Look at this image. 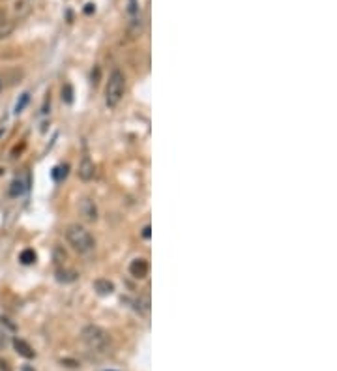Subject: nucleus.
I'll use <instances>...</instances> for the list:
<instances>
[{"mask_svg":"<svg viewBox=\"0 0 337 371\" xmlns=\"http://www.w3.org/2000/svg\"><path fill=\"white\" fill-rule=\"evenodd\" d=\"M148 270H150V266H148V261L146 259H133L131 261V264H129V274L133 276V278H137V279H142V278H146L148 276Z\"/></svg>","mask_w":337,"mask_h":371,"instance_id":"8","label":"nucleus"},{"mask_svg":"<svg viewBox=\"0 0 337 371\" xmlns=\"http://www.w3.org/2000/svg\"><path fill=\"white\" fill-rule=\"evenodd\" d=\"M142 238H150V225H146L142 229Z\"/></svg>","mask_w":337,"mask_h":371,"instance_id":"23","label":"nucleus"},{"mask_svg":"<svg viewBox=\"0 0 337 371\" xmlns=\"http://www.w3.org/2000/svg\"><path fill=\"white\" fill-rule=\"evenodd\" d=\"M83 343L94 353H105L111 349V336L107 330H103L98 325H88L81 332Z\"/></svg>","mask_w":337,"mask_h":371,"instance_id":"2","label":"nucleus"},{"mask_svg":"<svg viewBox=\"0 0 337 371\" xmlns=\"http://www.w3.org/2000/svg\"><path fill=\"white\" fill-rule=\"evenodd\" d=\"M14 349L17 351V355H19V356L28 358V360L36 356V351H34V349H32V347H30V345L25 341V340H19V338H15V340H14Z\"/></svg>","mask_w":337,"mask_h":371,"instance_id":"10","label":"nucleus"},{"mask_svg":"<svg viewBox=\"0 0 337 371\" xmlns=\"http://www.w3.org/2000/svg\"><path fill=\"white\" fill-rule=\"evenodd\" d=\"M94 12H96V6H94V4H86V8H84V14L90 15V14H94Z\"/></svg>","mask_w":337,"mask_h":371,"instance_id":"21","label":"nucleus"},{"mask_svg":"<svg viewBox=\"0 0 337 371\" xmlns=\"http://www.w3.org/2000/svg\"><path fill=\"white\" fill-rule=\"evenodd\" d=\"M127 17H129L127 30H129L131 38H137L140 32H142V15H140V8H139V2H137V0H129Z\"/></svg>","mask_w":337,"mask_h":371,"instance_id":"4","label":"nucleus"},{"mask_svg":"<svg viewBox=\"0 0 337 371\" xmlns=\"http://www.w3.org/2000/svg\"><path fill=\"white\" fill-rule=\"evenodd\" d=\"M23 75L25 73L21 68H6L4 72H0V83L2 86H15L17 83H21Z\"/></svg>","mask_w":337,"mask_h":371,"instance_id":"6","label":"nucleus"},{"mask_svg":"<svg viewBox=\"0 0 337 371\" xmlns=\"http://www.w3.org/2000/svg\"><path fill=\"white\" fill-rule=\"evenodd\" d=\"M94 174H96V165H94V161H92L88 156H83L81 163H79V178H81L83 182H90V180L94 178Z\"/></svg>","mask_w":337,"mask_h":371,"instance_id":"7","label":"nucleus"},{"mask_svg":"<svg viewBox=\"0 0 337 371\" xmlns=\"http://www.w3.org/2000/svg\"><path fill=\"white\" fill-rule=\"evenodd\" d=\"M55 257H56V263H62V261H66V253H64L60 247H56V249H55Z\"/></svg>","mask_w":337,"mask_h":371,"instance_id":"20","label":"nucleus"},{"mask_svg":"<svg viewBox=\"0 0 337 371\" xmlns=\"http://www.w3.org/2000/svg\"><path fill=\"white\" fill-rule=\"evenodd\" d=\"M2 19H6V12H4V10H0V21H2Z\"/></svg>","mask_w":337,"mask_h":371,"instance_id":"24","label":"nucleus"},{"mask_svg":"<svg viewBox=\"0 0 337 371\" xmlns=\"http://www.w3.org/2000/svg\"><path fill=\"white\" fill-rule=\"evenodd\" d=\"M66 174H68V165H58L53 169V178H55L56 182H60L62 178H66Z\"/></svg>","mask_w":337,"mask_h":371,"instance_id":"18","label":"nucleus"},{"mask_svg":"<svg viewBox=\"0 0 337 371\" xmlns=\"http://www.w3.org/2000/svg\"><path fill=\"white\" fill-rule=\"evenodd\" d=\"M0 371H12L10 364H8L6 360H0Z\"/></svg>","mask_w":337,"mask_h":371,"instance_id":"22","label":"nucleus"},{"mask_svg":"<svg viewBox=\"0 0 337 371\" xmlns=\"http://www.w3.org/2000/svg\"><path fill=\"white\" fill-rule=\"evenodd\" d=\"M19 261L23 263V264H32V263H36V251L34 249H23L21 251V255H19Z\"/></svg>","mask_w":337,"mask_h":371,"instance_id":"15","label":"nucleus"},{"mask_svg":"<svg viewBox=\"0 0 337 371\" xmlns=\"http://www.w3.org/2000/svg\"><path fill=\"white\" fill-rule=\"evenodd\" d=\"M25 189H27L25 180H23V178H15L14 182L10 184L8 195H10V197H19V195H23V193H25Z\"/></svg>","mask_w":337,"mask_h":371,"instance_id":"13","label":"nucleus"},{"mask_svg":"<svg viewBox=\"0 0 337 371\" xmlns=\"http://www.w3.org/2000/svg\"><path fill=\"white\" fill-rule=\"evenodd\" d=\"M75 272L73 270H62V268H58L56 270V279L58 281H62V283H71V281H75Z\"/></svg>","mask_w":337,"mask_h":371,"instance_id":"14","label":"nucleus"},{"mask_svg":"<svg viewBox=\"0 0 337 371\" xmlns=\"http://www.w3.org/2000/svg\"><path fill=\"white\" fill-rule=\"evenodd\" d=\"M94 291L98 293L99 296H109V294L114 293V283L109 281V279H105V278H98L94 281Z\"/></svg>","mask_w":337,"mask_h":371,"instance_id":"11","label":"nucleus"},{"mask_svg":"<svg viewBox=\"0 0 337 371\" xmlns=\"http://www.w3.org/2000/svg\"><path fill=\"white\" fill-rule=\"evenodd\" d=\"M79 214L83 216L84 221L94 223L98 219V206H96V202L90 197H83V199L79 201Z\"/></svg>","mask_w":337,"mask_h":371,"instance_id":"5","label":"nucleus"},{"mask_svg":"<svg viewBox=\"0 0 337 371\" xmlns=\"http://www.w3.org/2000/svg\"><path fill=\"white\" fill-rule=\"evenodd\" d=\"M62 101L68 103V105L73 103V86H71L70 83H66L64 88H62Z\"/></svg>","mask_w":337,"mask_h":371,"instance_id":"16","label":"nucleus"},{"mask_svg":"<svg viewBox=\"0 0 337 371\" xmlns=\"http://www.w3.org/2000/svg\"><path fill=\"white\" fill-rule=\"evenodd\" d=\"M2 90H4V86H2V83H0V92H2Z\"/></svg>","mask_w":337,"mask_h":371,"instance_id":"25","label":"nucleus"},{"mask_svg":"<svg viewBox=\"0 0 337 371\" xmlns=\"http://www.w3.org/2000/svg\"><path fill=\"white\" fill-rule=\"evenodd\" d=\"M124 92H126V77L120 70H114L109 77V83L105 88V101H107V107L114 109L122 98H124Z\"/></svg>","mask_w":337,"mask_h":371,"instance_id":"3","label":"nucleus"},{"mask_svg":"<svg viewBox=\"0 0 337 371\" xmlns=\"http://www.w3.org/2000/svg\"><path fill=\"white\" fill-rule=\"evenodd\" d=\"M28 101H30V94L28 92H25L23 96H21V100L15 103V114H19V113H23V109L28 105Z\"/></svg>","mask_w":337,"mask_h":371,"instance_id":"17","label":"nucleus"},{"mask_svg":"<svg viewBox=\"0 0 337 371\" xmlns=\"http://www.w3.org/2000/svg\"><path fill=\"white\" fill-rule=\"evenodd\" d=\"M32 10H34V0H17L14 4V17L25 19L32 14Z\"/></svg>","mask_w":337,"mask_h":371,"instance_id":"9","label":"nucleus"},{"mask_svg":"<svg viewBox=\"0 0 337 371\" xmlns=\"http://www.w3.org/2000/svg\"><path fill=\"white\" fill-rule=\"evenodd\" d=\"M66 240H68V244H70L77 253H81V255L92 253L94 247H96V240L92 238V234L84 227L77 225V223L68 225V229H66Z\"/></svg>","mask_w":337,"mask_h":371,"instance_id":"1","label":"nucleus"},{"mask_svg":"<svg viewBox=\"0 0 337 371\" xmlns=\"http://www.w3.org/2000/svg\"><path fill=\"white\" fill-rule=\"evenodd\" d=\"M10 343V336H8V332L4 328H0V351L2 349H6V345Z\"/></svg>","mask_w":337,"mask_h":371,"instance_id":"19","label":"nucleus"},{"mask_svg":"<svg viewBox=\"0 0 337 371\" xmlns=\"http://www.w3.org/2000/svg\"><path fill=\"white\" fill-rule=\"evenodd\" d=\"M15 30V21L14 19H2L0 21V40H4V38H10L12 34H14Z\"/></svg>","mask_w":337,"mask_h":371,"instance_id":"12","label":"nucleus"}]
</instances>
